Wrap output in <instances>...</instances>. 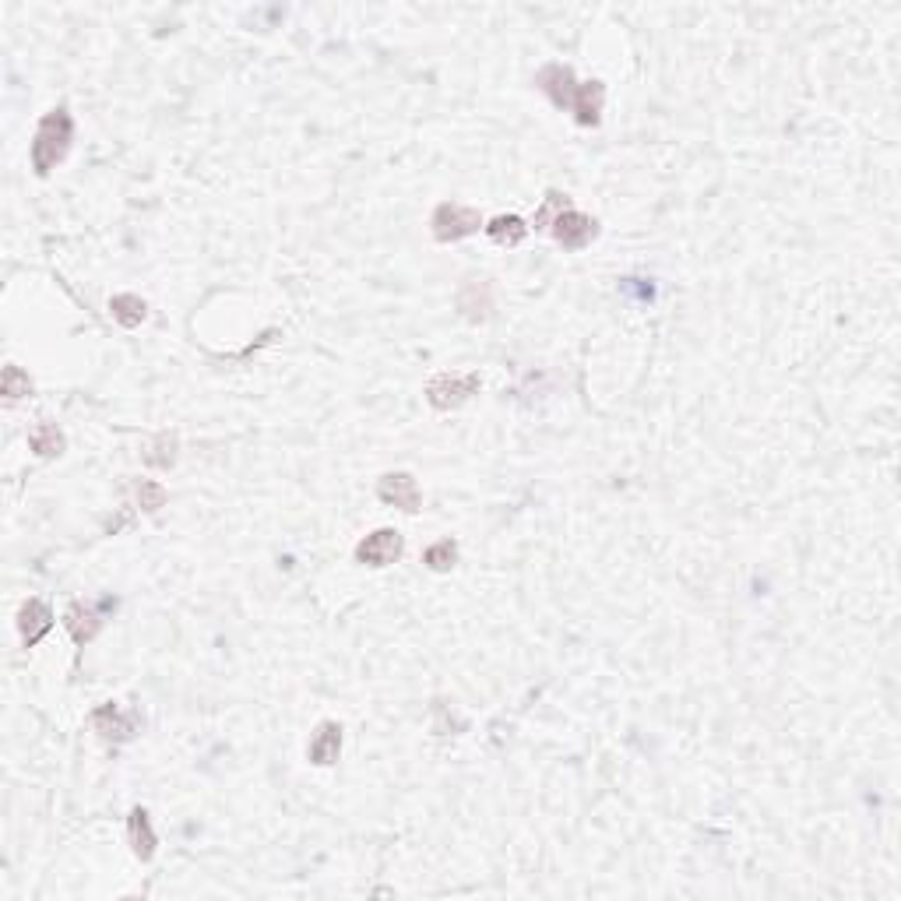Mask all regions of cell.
<instances>
[{
    "instance_id": "e0dca14e",
    "label": "cell",
    "mask_w": 901,
    "mask_h": 901,
    "mask_svg": "<svg viewBox=\"0 0 901 901\" xmlns=\"http://www.w3.org/2000/svg\"><path fill=\"white\" fill-rule=\"evenodd\" d=\"M486 233H490V240L500 243V247H518V243L528 236V226H525V219H518V215H497V219L486 226Z\"/></svg>"
},
{
    "instance_id": "30bf717a",
    "label": "cell",
    "mask_w": 901,
    "mask_h": 901,
    "mask_svg": "<svg viewBox=\"0 0 901 901\" xmlns=\"http://www.w3.org/2000/svg\"><path fill=\"white\" fill-rule=\"evenodd\" d=\"M53 630V609L46 606L43 599H29L22 609H18V634H22L25 648L39 645Z\"/></svg>"
},
{
    "instance_id": "ba28073f",
    "label": "cell",
    "mask_w": 901,
    "mask_h": 901,
    "mask_svg": "<svg viewBox=\"0 0 901 901\" xmlns=\"http://www.w3.org/2000/svg\"><path fill=\"white\" fill-rule=\"evenodd\" d=\"M535 88L546 92V99H550L557 110H571L578 81H574V71L567 64H546L543 71L535 74Z\"/></svg>"
},
{
    "instance_id": "44dd1931",
    "label": "cell",
    "mask_w": 901,
    "mask_h": 901,
    "mask_svg": "<svg viewBox=\"0 0 901 901\" xmlns=\"http://www.w3.org/2000/svg\"><path fill=\"white\" fill-rule=\"evenodd\" d=\"M138 504L145 514H155L159 507H166V486L155 479H141L138 483Z\"/></svg>"
},
{
    "instance_id": "52a82bcc",
    "label": "cell",
    "mask_w": 901,
    "mask_h": 901,
    "mask_svg": "<svg viewBox=\"0 0 901 901\" xmlns=\"http://www.w3.org/2000/svg\"><path fill=\"white\" fill-rule=\"evenodd\" d=\"M377 497L388 507H398L405 514H416L419 504H423V493H419V483L409 476V472H388L377 483Z\"/></svg>"
},
{
    "instance_id": "ac0fdd59",
    "label": "cell",
    "mask_w": 901,
    "mask_h": 901,
    "mask_svg": "<svg viewBox=\"0 0 901 901\" xmlns=\"http://www.w3.org/2000/svg\"><path fill=\"white\" fill-rule=\"evenodd\" d=\"M176 451H180V437L176 433H159V437L152 440V444L145 447V465H152V469H173L176 465Z\"/></svg>"
},
{
    "instance_id": "7402d4cb",
    "label": "cell",
    "mask_w": 901,
    "mask_h": 901,
    "mask_svg": "<svg viewBox=\"0 0 901 901\" xmlns=\"http://www.w3.org/2000/svg\"><path fill=\"white\" fill-rule=\"evenodd\" d=\"M567 208H571L567 194H550V198H546V205L535 212V229H550L553 219H557L560 212H567Z\"/></svg>"
},
{
    "instance_id": "4fadbf2b",
    "label": "cell",
    "mask_w": 901,
    "mask_h": 901,
    "mask_svg": "<svg viewBox=\"0 0 901 901\" xmlns=\"http://www.w3.org/2000/svg\"><path fill=\"white\" fill-rule=\"evenodd\" d=\"M127 838H131V849H134V856H138L141 863H148V859L155 856V845H159V838H155L152 817H148L145 806H134L131 817H127Z\"/></svg>"
},
{
    "instance_id": "d6986e66",
    "label": "cell",
    "mask_w": 901,
    "mask_h": 901,
    "mask_svg": "<svg viewBox=\"0 0 901 901\" xmlns=\"http://www.w3.org/2000/svg\"><path fill=\"white\" fill-rule=\"evenodd\" d=\"M423 564L430 567V571H437V574H447V571H451V567L458 564V546H455V539H440V543H433L430 550L423 553Z\"/></svg>"
},
{
    "instance_id": "9c48e42d",
    "label": "cell",
    "mask_w": 901,
    "mask_h": 901,
    "mask_svg": "<svg viewBox=\"0 0 901 901\" xmlns=\"http://www.w3.org/2000/svg\"><path fill=\"white\" fill-rule=\"evenodd\" d=\"M458 310H462L465 321L472 324H486L493 317V289L486 279H469L462 289H458Z\"/></svg>"
},
{
    "instance_id": "277c9868",
    "label": "cell",
    "mask_w": 901,
    "mask_h": 901,
    "mask_svg": "<svg viewBox=\"0 0 901 901\" xmlns=\"http://www.w3.org/2000/svg\"><path fill=\"white\" fill-rule=\"evenodd\" d=\"M550 233L564 250H585L588 243L599 236V222H595L592 215H581V212H574V208H567V212H560L557 219H553Z\"/></svg>"
},
{
    "instance_id": "2e32d148",
    "label": "cell",
    "mask_w": 901,
    "mask_h": 901,
    "mask_svg": "<svg viewBox=\"0 0 901 901\" xmlns=\"http://www.w3.org/2000/svg\"><path fill=\"white\" fill-rule=\"evenodd\" d=\"M110 310H113V321L124 324V328H138L141 321L148 317V303L141 300V296L134 293H120L110 300Z\"/></svg>"
},
{
    "instance_id": "5b68a950",
    "label": "cell",
    "mask_w": 901,
    "mask_h": 901,
    "mask_svg": "<svg viewBox=\"0 0 901 901\" xmlns=\"http://www.w3.org/2000/svg\"><path fill=\"white\" fill-rule=\"evenodd\" d=\"M402 557V535L395 528H377L356 546V564L363 567H388Z\"/></svg>"
},
{
    "instance_id": "8fae6325",
    "label": "cell",
    "mask_w": 901,
    "mask_h": 901,
    "mask_svg": "<svg viewBox=\"0 0 901 901\" xmlns=\"http://www.w3.org/2000/svg\"><path fill=\"white\" fill-rule=\"evenodd\" d=\"M338 754H342V726H338V722H321L317 733L310 736V747H307L310 764L331 768V764L338 761Z\"/></svg>"
},
{
    "instance_id": "8992f818",
    "label": "cell",
    "mask_w": 901,
    "mask_h": 901,
    "mask_svg": "<svg viewBox=\"0 0 901 901\" xmlns=\"http://www.w3.org/2000/svg\"><path fill=\"white\" fill-rule=\"evenodd\" d=\"M92 729L103 736L106 743H127L138 736V715L131 711H120V704H99L92 711Z\"/></svg>"
},
{
    "instance_id": "6da1fadb",
    "label": "cell",
    "mask_w": 901,
    "mask_h": 901,
    "mask_svg": "<svg viewBox=\"0 0 901 901\" xmlns=\"http://www.w3.org/2000/svg\"><path fill=\"white\" fill-rule=\"evenodd\" d=\"M71 141H74V120L64 106H57L36 127V138H32V169L39 176H50L67 159Z\"/></svg>"
},
{
    "instance_id": "3957f363",
    "label": "cell",
    "mask_w": 901,
    "mask_h": 901,
    "mask_svg": "<svg viewBox=\"0 0 901 901\" xmlns=\"http://www.w3.org/2000/svg\"><path fill=\"white\" fill-rule=\"evenodd\" d=\"M479 388H483V377H479L476 370H472V374H437L430 384H426V402H430L437 412H447V409L465 405L472 395H479Z\"/></svg>"
},
{
    "instance_id": "5bb4252c",
    "label": "cell",
    "mask_w": 901,
    "mask_h": 901,
    "mask_svg": "<svg viewBox=\"0 0 901 901\" xmlns=\"http://www.w3.org/2000/svg\"><path fill=\"white\" fill-rule=\"evenodd\" d=\"M64 627L78 645H88L103 630V616H99L96 606H85V602H74L64 613Z\"/></svg>"
},
{
    "instance_id": "7c38bea8",
    "label": "cell",
    "mask_w": 901,
    "mask_h": 901,
    "mask_svg": "<svg viewBox=\"0 0 901 901\" xmlns=\"http://www.w3.org/2000/svg\"><path fill=\"white\" fill-rule=\"evenodd\" d=\"M602 103H606V85H602V81H585V85H578L574 103H571L574 120H578L581 127H599Z\"/></svg>"
},
{
    "instance_id": "9a60e30c",
    "label": "cell",
    "mask_w": 901,
    "mask_h": 901,
    "mask_svg": "<svg viewBox=\"0 0 901 901\" xmlns=\"http://www.w3.org/2000/svg\"><path fill=\"white\" fill-rule=\"evenodd\" d=\"M29 447L39 458H57V455H64L67 440H64V433L57 430V423L43 419V423H36L29 430Z\"/></svg>"
},
{
    "instance_id": "ffe728a7",
    "label": "cell",
    "mask_w": 901,
    "mask_h": 901,
    "mask_svg": "<svg viewBox=\"0 0 901 901\" xmlns=\"http://www.w3.org/2000/svg\"><path fill=\"white\" fill-rule=\"evenodd\" d=\"M0 391H4V398H11V402H15V398L32 395L29 374H22L18 367H4V377H0Z\"/></svg>"
},
{
    "instance_id": "7a4b0ae2",
    "label": "cell",
    "mask_w": 901,
    "mask_h": 901,
    "mask_svg": "<svg viewBox=\"0 0 901 901\" xmlns=\"http://www.w3.org/2000/svg\"><path fill=\"white\" fill-rule=\"evenodd\" d=\"M479 226H483V215L469 205H458V201H444L430 215V229L437 243H458L465 236L479 233Z\"/></svg>"
}]
</instances>
